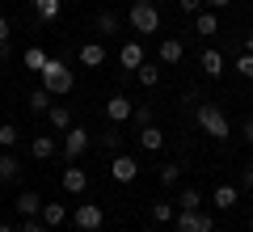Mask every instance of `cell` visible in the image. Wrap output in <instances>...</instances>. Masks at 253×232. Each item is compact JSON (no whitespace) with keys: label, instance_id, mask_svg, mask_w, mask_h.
I'll return each instance as SVG.
<instances>
[{"label":"cell","instance_id":"33","mask_svg":"<svg viewBox=\"0 0 253 232\" xmlns=\"http://www.w3.org/2000/svg\"><path fill=\"white\" fill-rule=\"evenodd\" d=\"M203 4H207V0H177V9L186 13V17H199V13H203Z\"/></svg>","mask_w":253,"mask_h":232},{"label":"cell","instance_id":"42","mask_svg":"<svg viewBox=\"0 0 253 232\" xmlns=\"http://www.w3.org/2000/svg\"><path fill=\"white\" fill-rule=\"evenodd\" d=\"M0 232H13V228H9V224H0Z\"/></svg>","mask_w":253,"mask_h":232},{"label":"cell","instance_id":"14","mask_svg":"<svg viewBox=\"0 0 253 232\" xmlns=\"http://www.w3.org/2000/svg\"><path fill=\"white\" fill-rule=\"evenodd\" d=\"M118 63H123L126 72H135L139 63H144V46H139V43H123V51H118Z\"/></svg>","mask_w":253,"mask_h":232},{"label":"cell","instance_id":"36","mask_svg":"<svg viewBox=\"0 0 253 232\" xmlns=\"http://www.w3.org/2000/svg\"><path fill=\"white\" fill-rule=\"evenodd\" d=\"M241 190H249V194H253V165H245V169H241Z\"/></svg>","mask_w":253,"mask_h":232},{"label":"cell","instance_id":"2","mask_svg":"<svg viewBox=\"0 0 253 232\" xmlns=\"http://www.w3.org/2000/svg\"><path fill=\"white\" fill-rule=\"evenodd\" d=\"M194 123H199L211 139H228V114L215 106V101H203V106L194 110Z\"/></svg>","mask_w":253,"mask_h":232},{"label":"cell","instance_id":"25","mask_svg":"<svg viewBox=\"0 0 253 232\" xmlns=\"http://www.w3.org/2000/svg\"><path fill=\"white\" fill-rule=\"evenodd\" d=\"M30 152H34V161H51L55 156V139L51 135H38V139L30 143Z\"/></svg>","mask_w":253,"mask_h":232},{"label":"cell","instance_id":"37","mask_svg":"<svg viewBox=\"0 0 253 232\" xmlns=\"http://www.w3.org/2000/svg\"><path fill=\"white\" fill-rule=\"evenodd\" d=\"M241 135H245V143H249V148H253V114L245 118V127H241Z\"/></svg>","mask_w":253,"mask_h":232},{"label":"cell","instance_id":"23","mask_svg":"<svg viewBox=\"0 0 253 232\" xmlns=\"http://www.w3.org/2000/svg\"><path fill=\"white\" fill-rule=\"evenodd\" d=\"M97 139H101V148H106V152H114V156H118V148H123V131H118V123H110Z\"/></svg>","mask_w":253,"mask_h":232},{"label":"cell","instance_id":"39","mask_svg":"<svg viewBox=\"0 0 253 232\" xmlns=\"http://www.w3.org/2000/svg\"><path fill=\"white\" fill-rule=\"evenodd\" d=\"M211 9H228V4H232V0H207Z\"/></svg>","mask_w":253,"mask_h":232},{"label":"cell","instance_id":"9","mask_svg":"<svg viewBox=\"0 0 253 232\" xmlns=\"http://www.w3.org/2000/svg\"><path fill=\"white\" fill-rule=\"evenodd\" d=\"M211 203H215L219 211H232V207L241 203V186H228V182H224V186H215V190H211Z\"/></svg>","mask_w":253,"mask_h":232},{"label":"cell","instance_id":"40","mask_svg":"<svg viewBox=\"0 0 253 232\" xmlns=\"http://www.w3.org/2000/svg\"><path fill=\"white\" fill-rule=\"evenodd\" d=\"M0 63H9V43H0Z\"/></svg>","mask_w":253,"mask_h":232},{"label":"cell","instance_id":"35","mask_svg":"<svg viewBox=\"0 0 253 232\" xmlns=\"http://www.w3.org/2000/svg\"><path fill=\"white\" fill-rule=\"evenodd\" d=\"M17 232H46V224L38 220V215H30V220H21V228Z\"/></svg>","mask_w":253,"mask_h":232},{"label":"cell","instance_id":"17","mask_svg":"<svg viewBox=\"0 0 253 232\" xmlns=\"http://www.w3.org/2000/svg\"><path fill=\"white\" fill-rule=\"evenodd\" d=\"M38 211H42V198H38L34 190L17 194V215H21V220H30V215H38Z\"/></svg>","mask_w":253,"mask_h":232},{"label":"cell","instance_id":"4","mask_svg":"<svg viewBox=\"0 0 253 232\" xmlns=\"http://www.w3.org/2000/svg\"><path fill=\"white\" fill-rule=\"evenodd\" d=\"M89 148H93V131H84V127H76V123L63 131V156H68V161H81Z\"/></svg>","mask_w":253,"mask_h":232},{"label":"cell","instance_id":"12","mask_svg":"<svg viewBox=\"0 0 253 232\" xmlns=\"http://www.w3.org/2000/svg\"><path fill=\"white\" fill-rule=\"evenodd\" d=\"M139 148H144V152H161L165 148V135H161V127H156V123L139 127Z\"/></svg>","mask_w":253,"mask_h":232},{"label":"cell","instance_id":"26","mask_svg":"<svg viewBox=\"0 0 253 232\" xmlns=\"http://www.w3.org/2000/svg\"><path fill=\"white\" fill-rule=\"evenodd\" d=\"M173 215H177V203H169V198L152 203V220H156V224H173Z\"/></svg>","mask_w":253,"mask_h":232},{"label":"cell","instance_id":"16","mask_svg":"<svg viewBox=\"0 0 253 232\" xmlns=\"http://www.w3.org/2000/svg\"><path fill=\"white\" fill-rule=\"evenodd\" d=\"M81 63L84 68H101V63H106V46L101 43H84L81 46Z\"/></svg>","mask_w":253,"mask_h":232},{"label":"cell","instance_id":"34","mask_svg":"<svg viewBox=\"0 0 253 232\" xmlns=\"http://www.w3.org/2000/svg\"><path fill=\"white\" fill-rule=\"evenodd\" d=\"M131 123H135V127H148V123H152V106H135Z\"/></svg>","mask_w":253,"mask_h":232},{"label":"cell","instance_id":"41","mask_svg":"<svg viewBox=\"0 0 253 232\" xmlns=\"http://www.w3.org/2000/svg\"><path fill=\"white\" fill-rule=\"evenodd\" d=\"M245 51H249V55H253V34H245Z\"/></svg>","mask_w":253,"mask_h":232},{"label":"cell","instance_id":"7","mask_svg":"<svg viewBox=\"0 0 253 232\" xmlns=\"http://www.w3.org/2000/svg\"><path fill=\"white\" fill-rule=\"evenodd\" d=\"M131 114H135V101L126 97V93H114V97L106 101V118L110 123H131Z\"/></svg>","mask_w":253,"mask_h":232},{"label":"cell","instance_id":"18","mask_svg":"<svg viewBox=\"0 0 253 232\" xmlns=\"http://www.w3.org/2000/svg\"><path fill=\"white\" fill-rule=\"evenodd\" d=\"M17 173H21V161L4 148V152H0V182H17Z\"/></svg>","mask_w":253,"mask_h":232},{"label":"cell","instance_id":"1","mask_svg":"<svg viewBox=\"0 0 253 232\" xmlns=\"http://www.w3.org/2000/svg\"><path fill=\"white\" fill-rule=\"evenodd\" d=\"M42 76V89L51 93V97H63V93H72V85H76V76H72V68L63 59H46V68L38 72Z\"/></svg>","mask_w":253,"mask_h":232},{"label":"cell","instance_id":"19","mask_svg":"<svg viewBox=\"0 0 253 232\" xmlns=\"http://www.w3.org/2000/svg\"><path fill=\"white\" fill-rule=\"evenodd\" d=\"M135 76H139V85H144V89H156V85H161V63H139Z\"/></svg>","mask_w":253,"mask_h":232},{"label":"cell","instance_id":"28","mask_svg":"<svg viewBox=\"0 0 253 232\" xmlns=\"http://www.w3.org/2000/svg\"><path fill=\"white\" fill-rule=\"evenodd\" d=\"M194 30H199V34H219V17L215 13H199V17H194Z\"/></svg>","mask_w":253,"mask_h":232},{"label":"cell","instance_id":"32","mask_svg":"<svg viewBox=\"0 0 253 232\" xmlns=\"http://www.w3.org/2000/svg\"><path fill=\"white\" fill-rule=\"evenodd\" d=\"M181 182V165H161V186H177Z\"/></svg>","mask_w":253,"mask_h":232},{"label":"cell","instance_id":"27","mask_svg":"<svg viewBox=\"0 0 253 232\" xmlns=\"http://www.w3.org/2000/svg\"><path fill=\"white\" fill-rule=\"evenodd\" d=\"M46 59H51V55H46L42 46H30V51H26V72H42Z\"/></svg>","mask_w":253,"mask_h":232},{"label":"cell","instance_id":"29","mask_svg":"<svg viewBox=\"0 0 253 232\" xmlns=\"http://www.w3.org/2000/svg\"><path fill=\"white\" fill-rule=\"evenodd\" d=\"M34 13L42 21H55V17H59V0H34Z\"/></svg>","mask_w":253,"mask_h":232},{"label":"cell","instance_id":"24","mask_svg":"<svg viewBox=\"0 0 253 232\" xmlns=\"http://www.w3.org/2000/svg\"><path fill=\"white\" fill-rule=\"evenodd\" d=\"M181 55H186V46H181V38H165V43H161V63H177Z\"/></svg>","mask_w":253,"mask_h":232},{"label":"cell","instance_id":"10","mask_svg":"<svg viewBox=\"0 0 253 232\" xmlns=\"http://www.w3.org/2000/svg\"><path fill=\"white\" fill-rule=\"evenodd\" d=\"M38 220H42L46 228H63V224H68V207H63V203H42Z\"/></svg>","mask_w":253,"mask_h":232},{"label":"cell","instance_id":"5","mask_svg":"<svg viewBox=\"0 0 253 232\" xmlns=\"http://www.w3.org/2000/svg\"><path fill=\"white\" fill-rule=\"evenodd\" d=\"M173 228L177 232H211L215 224H211V215H203V211H177L173 215Z\"/></svg>","mask_w":253,"mask_h":232},{"label":"cell","instance_id":"11","mask_svg":"<svg viewBox=\"0 0 253 232\" xmlns=\"http://www.w3.org/2000/svg\"><path fill=\"white\" fill-rule=\"evenodd\" d=\"M59 182H63V190H68V194H84V186H89V173L72 165V169H63Z\"/></svg>","mask_w":253,"mask_h":232},{"label":"cell","instance_id":"15","mask_svg":"<svg viewBox=\"0 0 253 232\" xmlns=\"http://www.w3.org/2000/svg\"><path fill=\"white\" fill-rule=\"evenodd\" d=\"M199 68H203V76H219V72H224V55L211 46V51L199 55Z\"/></svg>","mask_w":253,"mask_h":232},{"label":"cell","instance_id":"31","mask_svg":"<svg viewBox=\"0 0 253 232\" xmlns=\"http://www.w3.org/2000/svg\"><path fill=\"white\" fill-rule=\"evenodd\" d=\"M232 68L241 72L245 81H253V55H249V51H241V55H236V63H232Z\"/></svg>","mask_w":253,"mask_h":232},{"label":"cell","instance_id":"13","mask_svg":"<svg viewBox=\"0 0 253 232\" xmlns=\"http://www.w3.org/2000/svg\"><path fill=\"white\" fill-rule=\"evenodd\" d=\"M173 203H177V211H199V207H203V194H199V186H181Z\"/></svg>","mask_w":253,"mask_h":232},{"label":"cell","instance_id":"3","mask_svg":"<svg viewBox=\"0 0 253 232\" xmlns=\"http://www.w3.org/2000/svg\"><path fill=\"white\" fill-rule=\"evenodd\" d=\"M126 21H131L135 34H156V30H161V9H156L152 0H135L131 13H126Z\"/></svg>","mask_w":253,"mask_h":232},{"label":"cell","instance_id":"30","mask_svg":"<svg viewBox=\"0 0 253 232\" xmlns=\"http://www.w3.org/2000/svg\"><path fill=\"white\" fill-rule=\"evenodd\" d=\"M17 139H21V131L13 123H0V148H17Z\"/></svg>","mask_w":253,"mask_h":232},{"label":"cell","instance_id":"8","mask_svg":"<svg viewBox=\"0 0 253 232\" xmlns=\"http://www.w3.org/2000/svg\"><path fill=\"white\" fill-rule=\"evenodd\" d=\"M110 178H114V182H123V186H126V182H135V178H139V165L131 161V156H123V152H118L114 161H110Z\"/></svg>","mask_w":253,"mask_h":232},{"label":"cell","instance_id":"43","mask_svg":"<svg viewBox=\"0 0 253 232\" xmlns=\"http://www.w3.org/2000/svg\"><path fill=\"white\" fill-rule=\"evenodd\" d=\"M249 232H253V215H249Z\"/></svg>","mask_w":253,"mask_h":232},{"label":"cell","instance_id":"6","mask_svg":"<svg viewBox=\"0 0 253 232\" xmlns=\"http://www.w3.org/2000/svg\"><path fill=\"white\" fill-rule=\"evenodd\" d=\"M72 220H76V228H81V232H97L101 224H106V211H101L97 203H81Z\"/></svg>","mask_w":253,"mask_h":232},{"label":"cell","instance_id":"38","mask_svg":"<svg viewBox=\"0 0 253 232\" xmlns=\"http://www.w3.org/2000/svg\"><path fill=\"white\" fill-rule=\"evenodd\" d=\"M9 34H13V26H9V17L0 13V43H9Z\"/></svg>","mask_w":253,"mask_h":232},{"label":"cell","instance_id":"22","mask_svg":"<svg viewBox=\"0 0 253 232\" xmlns=\"http://www.w3.org/2000/svg\"><path fill=\"white\" fill-rule=\"evenodd\" d=\"M26 106H30V110H34V114H46V110H51V106H55V101H51V93H46V89H42V85H38V89H34V93H30V97H26Z\"/></svg>","mask_w":253,"mask_h":232},{"label":"cell","instance_id":"20","mask_svg":"<svg viewBox=\"0 0 253 232\" xmlns=\"http://www.w3.org/2000/svg\"><path fill=\"white\" fill-rule=\"evenodd\" d=\"M46 118H51V127H55L59 135L72 127V110H68V106H51V110H46Z\"/></svg>","mask_w":253,"mask_h":232},{"label":"cell","instance_id":"21","mask_svg":"<svg viewBox=\"0 0 253 232\" xmlns=\"http://www.w3.org/2000/svg\"><path fill=\"white\" fill-rule=\"evenodd\" d=\"M93 26H97V34H118V26H123V17H118L114 9H106V13H97V21H93Z\"/></svg>","mask_w":253,"mask_h":232}]
</instances>
